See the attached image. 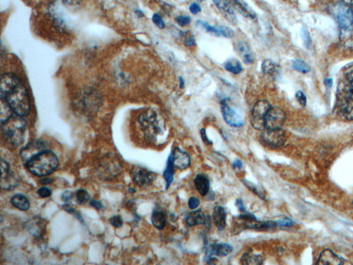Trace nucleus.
Returning <instances> with one entry per match:
<instances>
[{"label":"nucleus","instance_id":"obj_31","mask_svg":"<svg viewBox=\"0 0 353 265\" xmlns=\"http://www.w3.org/2000/svg\"><path fill=\"white\" fill-rule=\"evenodd\" d=\"M196 26H198L199 28H201L206 31V33H210V34L212 35V36L221 37L220 36V32L219 26H212L211 25L208 24V22L204 20H199L197 21Z\"/></svg>","mask_w":353,"mask_h":265},{"label":"nucleus","instance_id":"obj_48","mask_svg":"<svg viewBox=\"0 0 353 265\" xmlns=\"http://www.w3.org/2000/svg\"><path fill=\"white\" fill-rule=\"evenodd\" d=\"M236 206L238 208L239 211L245 213L247 212V208H246L245 204L243 203L242 200L241 199H237L235 202Z\"/></svg>","mask_w":353,"mask_h":265},{"label":"nucleus","instance_id":"obj_12","mask_svg":"<svg viewBox=\"0 0 353 265\" xmlns=\"http://www.w3.org/2000/svg\"><path fill=\"white\" fill-rule=\"evenodd\" d=\"M48 145L46 142L42 140H36V141L29 143L21 150V156L24 163H28L33 157L39 155L42 152L48 151Z\"/></svg>","mask_w":353,"mask_h":265},{"label":"nucleus","instance_id":"obj_2","mask_svg":"<svg viewBox=\"0 0 353 265\" xmlns=\"http://www.w3.org/2000/svg\"><path fill=\"white\" fill-rule=\"evenodd\" d=\"M138 123L144 137L150 142L155 143L165 135V121L155 111L147 110L142 113L138 118Z\"/></svg>","mask_w":353,"mask_h":265},{"label":"nucleus","instance_id":"obj_1","mask_svg":"<svg viewBox=\"0 0 353 265\" xmlns=\"http://www.w3.org/2000/svg\"><path fill=\"white\" fill-rule=\"evenodd\" d=\"M0 97L7 102L14 114L25 117L31 110L28 91L16 75L5 73L1 76Z\"/></svg>","mask_w":353,"mask_h":265},{"label":"nucleus","instance_id":"obj_44","mask_svg":"<svg viewBox=\"0 0 353 265\" xmlns=\"http://www.w3.org/2000/svg\"><path fill=\"white\" fill-rule=\"evenodd\" d=\"M189 10H190L191 13L193 15H198L199 13L201 12L202 9H201L200 6L198 5V3H192L189 7Z\"/></svg>","mask_w":353,"mask_h":265},{"label":"nucleus","instance_id":"obj_46","mask_svg":"<svg viewBox=\"0 0 353 265\" xmlns=\"http://www.w3.org/2000/svg\"><path fill=\"white\" fill-rule=\"evenodd\" d=\"M200 135L201 137H202L203 141H204V143H206V145H211V144H212L211 140L208 139V136L206 135V129H205V128H202V129H201Z\"/></svg>","mask_w":353,"mask_h":265},{"label":"nucleus","instance_id":"obj_11","mask_svg":"<svg viewBox=\"0 0 353 265\" xmlns=\"http://www.w3.org/2000/svg\"><path fill=\"white\" fill-rule=\"evenodd\" d=\"M222 114L226 123L232 127H241L243 126V120L237 111L228 104L226 99L222 102Z\"/></svg>","mask_w":353,"mask_h":265},{"label":"nucleus","instance_id":"obj_36","mask_svg":"<svg viewBox=\"0 0 353 265\" xmlns=\"http://www.w3.org/2000/svg\"><path fill=\"white\" fill-rule=\"evenodd\" d=\"M152 19H153L154 24H155L156 26L158 27V28L160 29L165 28L166 24L165 21H164V19L160 15L157 14V13H155V14L153 15Z\"/></svg>","mask_w":353,"mask_h":265},{"label":"nucleus","instance_id":"obj_16","mask_svg":"<svg viewBox=\"0 0 353 265\" xmlns=\"http://www.w3.org/2000/svg\"><path fill=\"white\" fill-rule=\"evenodd\" d=\"M171 155L172 157L173 165L176 168L180 170H184L190 167L191 157L186 152L177 147Z\"/></svg>","mask_w":353,"mask_h":265},{"label":"nucleus","instance_id":"obj_13","mask_svg":"<svg viewBox=\"0 0 353 265\" xmlns=\"http://www.w3.org/2000/svg\"><path fill=\"white\" fill-rule=\"evenodd\" d=\"M132 180L138 186L149 187L155 179V173L141 167H134L131 171Z\"/></svg>","mask_w":353,"mask_h":265},{"label":"nucleus","instance_id":"obj_38","mask_svg":"<svg viewBox=\"0 0 353 265\" xmlns=\"http://www.w3.org/2000/svg\"><path fill=\"white\" fill-rule=\"evenodd\" d=\"M110 223L113 227L120 228L123 225L122 218L119 215L113 216L110 219Z\"/></svg>","mask_w":353,"mask_h":265},{"label":"nucleus","instance_id":"obj_53","mask_svg":"<svg viewBox=\"0 0 353 265\" xmlns=\"http://www.w3.org/2000/svg\"><path fill=\"white\" fill-rule=\"evenodd\" d=\"M179 87H180V89H184L185 86V81L184 78H183L182 77H179Z\"/></svg>","mask_w":353,"mask_h":265},{"label":"nucleus","instance_id":"obj_42","mask_svg":"<svg viewBox=\"0 0 353 265\" xmlns=\"http://www.w3.org/2000/svg\"><path fill=\"white\" fill-rule=\"evenodd\" d=\"M38 193L42 198H48L51 196L52 191L47 187H41L39 189Z\"/></svg>","mask_w":353,"mask_h":265},{"label":"nucleus","instance_id":"obj_25","mask_svg":"<svg viewBox=\"0 0 353 265\" xmlns=\"http://www.w3.org/2000/svg\"><path fill=\"white\" fill-rule=\"evenodd\" d=\"M152 223L158 229H163L167 223V216L163 211L155 210L151 218Z\"/></svg>","mask_w":353,"mask_h":265},{"label":"nucleus","instance_id":"obj_37","mask_svg":"<svg viewBox=\"0 0 353 265\" xmlns=\"http://www.w3.org/2000/svg\"><path fill=\"white\" fill-rule=\"evenodd\" d=\"M175 20L179 26H186L190 24L191 19L190 17L187 16V15H179L176 17Z\"/></svg>","mask_w":353,"mask_h":265},{"label":"nucleus","instance_id":"obj_51","mask_svg":"<svg viewBox=\"0 0 353 265\" xmlns=\"http://www.w3.org/2000/svg\"><path fill=\"white\" fill-rule=\"evenodd\" d=\"M233 167L235 169H241L242 167V163L239 160H237L233 163Z\"/></svg>","mask_w":353,"mask_h":265},{"label":"nucleus","instance_id":"obj_33","mask_svg":"<svg viewBox=\"0 0 353 265\" xmlns=\"http://www.w3.org/2000/svg\"><path fill=\"white\" fill-rule=\"evenodd\" d=\"M340 77L353 83V63L348 64L341 70Z\"/></svg>","mask_w":353,"mask_h":265},{"label":"nucleus","instance_id":"obj_14","mask_svg":"<svg viewBox=\"0 0 353 265\" xmlns=\"http://www.w3.org/2000/svg\"><path fill=\"white\" fill-rule=\"evenodd\" d=\"M2 188L4 190H10L17 184L16 177L11 173L9 163L5 160L2 159Z\"/></svg>","mask_w":353,"mask_h":265},{"label":"nucleus","instance_id":"obj_40","mask_svg":"<svg viewBox=\"0 0 353 265\" xmlns=\"http://www.w3.org/2000/svg\"><path fill=\"white\" fill-rule=\"evenodd\" d=\"M277 223H278V226L281 227H290L293 225L292 220L287 218H284L282 220H278Z\"/></svg>","mask_w":353,"mask_h":265},{"label":"nucleus","instance_id":"obj_5","mask_svg":"<svg viewBox=\"0 0 353 265\" xmlns=\"http://www.w3.org/2000/svg\"><path fill=\"white\" fill-rule=\"evenodd\" d=\"M26 165L33 174L46 176L51 174L58 168L59 161L56 154L48 150L33 157Z\"/></svg>","mask_w":353,"mask_h":265},{"label":"nucleus","instance_id":"obj_4","mask_svg":"<svg viewBox=\"0 0 353 265\" xmlns=\"http://www.w3.org/2000/svg\"><path fill=\"white\" fill-rule=\"evenodd\" d=\"M26 126L24 117L15 114L1 123L4 137L9 143L14 146H19L24 142Z\"/></svg>","mask_w":353,"mask_h":265},{"label":"nucleus","instance_id":"obj_8","mask_svg":"<svg viewBox=\"0 0 353 265\" xmlns=\"http://www.w3.org/2000/svg\"><path fill=\"white\" fill-rule=\"evenodd\" d=\"M335 15L339 28V34L345 33L352 26L353 12L351 6L339 4L335 9Z\"/></svg>","mask_w":353,"mask_h":265},{"label":"nucleus","instance_id":"obj_32","mask_svg":"<svg viewBox=\"0 0 353 265\" xmlns=\"http://www.w3.org/2000/svg\"><path fill=\"white\" fill-rule=\"evenodd\" d=\"M292 68L302 73H308L311 70L309 64L301 60H295L292 62Z\"/></svg>","mask_w":353,"mask_h":265},{"label":"nucleus","instance_id":"obj_30","mask_svg":"<svg viewBox=\"0 0 353 265\" xmlns=\"http://www.w3.org/2000/svg\"><path fill=\"white\" fill-rule=\"evenodd\" d=\"M224 68L226 71L233 74H239L242 71V66L241 62L237 59H231L224 63Z\"/></svg>","mask_w":353,"mask_h":265},{"label":"nucleus","instance_id":"obj_21","mask_svg":"<svg viewBox=\"0 0 353 265\" xmlns=\"http://www.w3.org/2000/svg\"><path fill=\"white\" fill-rule=\"evenodd\" d=\"M208 216L205 215L202 210H196L189 214L186 217V223L189 227L205 225L208 221Z\"/></svg>","mask_w":353,"mask_h":265},{"label":"nucleus","instance_id":"obj_45","mask_svg":"<svg viewBox=\"0 0 353 265\" xmlns=\"http://www.w3.org/2000/svg\"><path fill=\"white\" fill-rule=\"evenodd\" d=\"M302 35H303V38L304 40V43H305V45L306 46H309L311 44V37L308 31L306 29H302Z\"/></svg>","mask_w":353,"mask_h":265},{"label":"nucleus","instance_id":"obj_54","mask_svg":"<svg viewBox=\"0 0 353 265\" xmlns=\"http://www.w3.org/2000/svg\"><path fill=\"white\" fill-rule=\"evenodd\" d=\"M343 3L346 4L347 5L352 6L353 0H341Z\"/></svg>","mask_w":353,"mask_h":265},{"label":"nucleus","instance_id":"obj_50","mask_svg":"<svg viewBox=\"0 0 353 265\" xmlns=\"http://www.w3.org/2000/svg\"><path fill=\"white\" fill-rule=\"evenodd\" d=\"M90 204L97 210H100L101 208L103 207L102 204L101 203V202L97 201V200H91V202H90Z\"/></svg>","mask_w":353,"mask_h":265},{"label":"nucleus","instance_id":"obj_18","mask_svg":"<svg viewBox=\"0 0 353 265\" xmlns=\"http://www.w3.org/2000/svg\"><path fill=\"white\" fill-rule=\"evenodd\" d=\"M229 2L232 7L237 10L243 17L251 19L256 18L257 15L254 10L245 0H229Z\"/></svg>","mask_w":353,"mask_h":265},{"label":"nucleus","instance_id":"obj_56","mask_svg":"<svg viewBox=\"0 0 353 265\" xmlns=\"http://www.w3.org/2000/svg\"><path fill=\"white\" fill-rule=\"evenodd\" d=\"M199 1L202 2L204 1V0H199Z\"/></svg>","mask_w":353,"mask_h":265},{"label":"nucleus","instance_id":"obj_7","mask_svg":"<svg viewBox=\"0 0 353 265\" xmlns=\"http://www.w3.org/2000/svg\"><path fill=\"white\" fill-rule=\"evenodd\" d=\"M271 104L266 99H261L255 103L251 114V122L257 130L265 129V118L271 108Z\"/></svg>","mask_w":353,"mask_h":265},{"label":"nucleus","instance_id":"obj_43","mask_svg":"<svg viewBox=\"0 0 353 265\" xmlns=\"http://www.w3.org/2000/svg\"><path fill=\"white\" fill-rule=\"evenodd\" d=\"M245 184L247 185L248 187H249L250 190H252L255 194L258 195V196L260 197L261 198H265L264 196H263V194H261L260 191H259L258 189H257V187L256 186H255V185L251 184V183L248 182L247 181H245Z\"/></svg>","mask_w":353,"mask_h":265},{"label":"nucleus","instance_id":"obj_15","mask_svg":"<svg viewBox=\"0 0 353 265\" xmlns=\"http://www.w3.org/2000/svg\"><path fill=\"white\" fill-rule=\"evenodd\" d=\"M212 2L216 7L220 10L222 15L225 17L226 20L229 21L231 24H237V17L229 0H212Z\"/></svg>","mask_w":353,"mask_h":265},{"label":"nucleus","instance_id":"obj_27","mask_svg":"<svg viewBox=\"0 0 353 265\" xmlns=\"http://www.w3.org/2000/svg\"><path fill=\"white\" fill-rule=\"evenodd\" d=\"M11 202L15 207L21 211H26L30 207V202L26 196L21 194H17L11 199Z\"/></svg>","mask_w":353,"mask_h":265},{"label":"nucleus","instance_id":"obj_39","mask_svg":"<svg viewBox=\"0 0 353 265\" xmlns=\"http://www.w3.org/2000/svg\"><path fill=\"white\" fill-rule=\"evenodd\" d=\"M295 97L301 106H306V102H307V99H306V95L304 94V92H302V91H298L296 93Z\"/></svg>","mask_w":353,"mask_h":265},{"label":"nucleus","instance_id":"obj_19","mask_svg":"<svg viewBox=\"0 0 353 265\" xmlns=\"http://www.w3.org/2000/svg\"><path fill=\"white\" fill-rule=\"evenodd\" d=\"M344 264V260L335 254L333 251L325 249L319 255L316 264L338 265Z\"/></svg>","mask_w":353,"mask_h":265},{"label":"nucleus","instance_id":"obj_26","mask_svg":"<svg viewBox=\"0 0 353 265\" xmlns=\"http://www.w3.org/2000/svg\"><path fill=\"white\" fill-rule=\"evenodd\" d=\"M174 167L172 157H171V155H170L169 158H168L167 167H166L163 173L164 178H165L166 183H167V189H169L172 184L173 177H174Z\"/></svg>","mask_w":353,"mask_h":265},{"label":"nucleus","instance_id":"obj_34","mask_svg":"<svg viewBox=\"0 0 353 265\" xmlns=\"http://www.w3.org/2000/svg\"><path fill=\"white\" fill-rule=\"evenodd\" d=\"M76 197H77V202L80 204H85L89 201L90 198L89 193L84 190H78Z\"/></svg>","mask_w":353,"mask_h":265},{"label":"nucleus","instance_id":"obj_17","mask_svg":"<svg viewBox=\"0 0 353 265\" xmlns=\"http://www.w3.org/2000/svg\"><path fill=\"white\" fill-rule=\"evenodd\" d=\"M233 251V247L227 243H214L208 249L207 256L211 260L212 256L225 257Z\"/></svg>","mask_w":353,"mask_h":265},{"label":"nucleus","instance_id":"obj_23","mask_svg":"<svg viewBox=\"0 0 353 265\" xmlns=\"http://www.w3.org/2000/svg\"><path fill=\"white\" fill-rule=\"evenodd\" d=\"M194 184L201 196H206L209 192L210 180L206 175L203 174L197 175L194 180Z\"/></svg>","mask_w":353,"mask_h":265},{"label":"nucleus","instance_id":"obj_35","mask_svg":"<svg viewBox=\"0 0 353 265\" xmlns=\"http://www.w3.org/2000/svg\"><path fill=\"white\" fill-rule=\"evenodd\" d=\"M219 26L220 36H221V37H224V38H233L235 33H234L233 29L226 26Z\"/></svg>","mask_w":353,"mask_h":265},{"label":"nucleus","instance_id":"obj_22","mask_svg":"<svg viewBox=\"0 0 353 265\" xmlns=\"http://www.w3.org/2000/svg\"><path fill=\"white\" fill-rule=\"evenodd\" d=\"M212 218L216 227L220 231L225 229L226 225V212L221 206H216L213 209Z\"/></svg>","mask_w":353,"mask_h":265},{"label":"nucleus","instance_id":"obj_10","mask_svg":"<svg viewBox=\"0 0 353 265\" xmlns=\"http://www.w3.org/2000/svg\"><path fill=\"white\" fill-rule=\"evenodd\" d=\"M286 114L279 107H271L265 118V129L282 128L286 120Z\"/></svg>","mask_w":353,"mask_h":265},{"label":"nucleus","instance_id":"obj_9","mask_svg":"<svg viewBox=\"0 0 353 265\" xmlns=\"http://www.w3.org/2000/svg\"><path fill=\"white\" fill-rule=\"evenodd\" d=\"M260 140L263 145L270 148L282 147L285 142V134L282 128L264 129L261 132Z\"/></svg>","mask_w":353,"mask_h":265},{"label":"nucleus","instance_id":"obj_55","mask_svg":"<svg viewBox=\"0 0 353 265\" xmlns=\"http://www.w3.org/2000/svg\"><path fill=\"white\" fill-rule=\"evenodd\" d=\"M50 181H51V180H50V179H43L42 180H41V182H42V184H46L50 183Z\"/></svg>","mask_w":353,"mask_h":265},{"label":"nucleus","instance_id":"obj_49","mask_svg":"<svg viewBox=\"0 0 353 265\" xmlns=\"http://www.w3.org/2000/svg\"><path fill=\"white\" fill-rule=\"evenodd\" d=\"M184 44L186 46H193L196 44V40L193 36H187L184 40Z\"/></svg>","mask_w":353,"mask_h":265},{"label":"nucleus","instance_id":"obj_28","mask_svg":"<svg viewBox=\"0 0 353 265\" xmlns=\"http://www.w3.org/2000/svg\"><path fill=\"white\" fill-rule=\"evenodd\" d=\"M353 12V5L351 6ZM339 38L343 45L351 50H353V22L352 26L345 33L339 34Z\"/></svg>","mask_w":353,"mask_h":265},{"label":"nucleus","instance_id":"obj_6","mask_svg":"<svg viewBox=\"0 0 353 265\" xmlns=\"http://www.w3.org/2000/svg\"><path fill=\"white\" fill-rule=\"evenodd\" d=\"M122 164L116 155L107 154L101 160L99 166V175L105 180H110L120 174Z\"/></svg>","mask_w":353,"mask_h":265},{"label":"nucleus","instance_id":"obj_20","mask_svg":"<svg viewBox=\"0 0 353 265\" xmlns=\"http://www.w3.org/2000/svg\"><path fill=\"white\" fill-rule=\"evenodd\" d=\"M237 50L245 64H251L254 63V54H253L251 46H249V44L247 42L241 41V42L238 43Z\"/></svg>","mask_w":353,"mask_h":265},{"label":"nucleus","instance_id":"obj_52","mask_svg":"<svg viewBox=\"0 0 353 265\" xmlns=\"http://www.w3.org/2000/svg\"><path fill=\"white\" fill-rule=\"evenodd\" d=\"M324 85L327 87H332L333 85V81L332 78H325L324 80Z\"/></svg>","mask_w":353,"mask_h":265},{"label":"nucleus","instance_id":"obj_3","mask_svg":"<svg viewBox=\"0 0 353 265\" xmlns=\"http://www.w3.org/2000/svg\"><path fill=\"white\" fill-rule=\"evenodd\" d=\"M336 109L347 120H353V83L339 77L336 93Z\"/></svg>","mask_w":353,"mask_h":265},{"label":"nucleus","instance_id":"obj_24","mask_svg":"<svg viewBox=\"0 0 353 265\" xmlns=\"http://www.w3.org/2000/svg\"><path fill=\"white\" fill-rule=\"evenodd\" d=\"M261 71L266 75L276 77L280 72V67L273 60H265L261 64Z\"/></svg>","mask_w":353,"mask_h":265},{"label":"nucleus","instance_id":"obj_47","mask_svg":"<svg viewBox=\"0 0 353 265\" xmlns=\"http://www.w3.org/2000/svg\"><path fill=\"white\" fill-rule=\"evenodd\" d=\"M73 193L69 192V191H67V192H65L63 194H62V199L64 202H69L72 198H73Z\"/></svg>","mask_w":353,"mask_h":265},{"label":"nucleus","instance_id":"obj_41","mask_svg":"<svg viewBox=\"0 0 353 265\" xmlns=\"http://www.w3.org/2000/svg\"><path fill=\"white\" fill-rule=\"evenodd\" d=\"M200 200L196 197H191L188 200V207L191 209H196L200 206Z\"/></svg>","mask_w":353,"mask_h":265},{"label":"nucleus","instance_id":"obj_29","mask_svg":"<svg viewBox=\"0 0 353 265\" xmlns=\"http://www.w3.org/2000/svg\"><path fill=\"white\" fill-rule=\"evenodd\" d=\"M241 264H261L264 261L262 256L253 253H247L243 254L241 259Z\"/></svg>","mask_w":353,"mask_h":265}]
</instances>
